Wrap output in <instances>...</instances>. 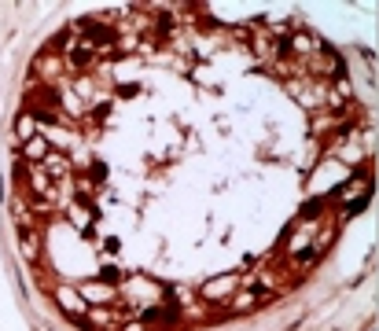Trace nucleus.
<instances>
[{
  "label": "nucleus",
  "mask_w": 379,
  "mask_h": 331,
  "mask_svg": "<svg viewBox=\"0 0 379 331\" xmlns=\"http://www.w3.org/2000/svg\"><path fill=\"white\" fill-rule=\"evenodd\" d=\"M372 78L298 12L129 4L30 52L4 136L19 273L70 331H225L372 199Z\"/></svg>",
  "instance_id": "obj_1"
}]
</instances>
